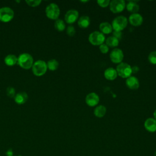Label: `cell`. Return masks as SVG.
<instances>
[{"label": "cell", "instance_id": "obj_31", "mask_svg": "<svg viewBox=\"0 0 156 156\" xmlns=\"http://www.w3.org/2000/svg\"><path fill=\"white\" fill-rule=\"evenodd\" d=\"M113 36L116 38L118 40H120L122 38V32L121 31H116L114 30L113 32Z\"/></svg>", "mask_w": 156, "mask_h": 156}, {"label": "cell", "instance_id": "obj_22", "mask_svg": "<svg viewBox=\"0 0 156 156\" xmlns=\"http://www.w3.org/2000/svg\"><path fill=\"white\" fill-rule=\"evenodd\" d=\"M105 44L108 46H110L111 48H115L118 45L119 40H118L113 36H110L105 40Z\"/></svg>", "mask_w": 156, "mask_h": 156}, {"label": "cell", "instance_id": "obj_16", "mask_svg": "<svg viewBox=\"0 0 156 156\" xmlns=\"http://www.w3.org/2000/svg\"><path fill=\"white\" fill-rule=\"evenodd\" d=\"M117 72L116 69H115L112 67H110L107 68L104 71V77L107 80H113L117 77Z\"/></svg>", "mask_w": 156, "mask_h": 156}, {"label": "cell", "instance_id": "obj_28", "mask_svg": "<svg viewBox=\"0 0 156 156\" xmlns=\"http://www.w3.org/2000/svg\"><path fill=\"white\" fill-rule=\"evenodd\" d=\"M75 33H76V30H75V28L73 26L69 25V26H68V27L66 29V34L69 36H70V37L74 36Z\"/></svg>", "mask_w": 156, "mask_h": 156}, {"label": "cell", "instance_id": "obj_3", "mask_svg": "<svg viewBox=\"0 0 156 156\" xmlns=\"http://www.w3.org/2000/svg\"><path fill=\"white\" fill-rule=\"evenodd\" d=\"M117 74L122 78H128L132 73V67L127 63L121 62L116 66Z\"/></svg>", "mask_w": 156, "mask_h": 156}, {"label": "cell", "instance_id": "obj_33", "mask_svg": "<svg viewBox=\"0 0 156 156\" xmlns=\"http://www.w3.org/2000/svg\"><path fill=\"white\" fill-rule=\"evenodd\" d=\"M154 119L156 120V110L154 112Z\"/></svg>", "mask_w": 156, "mask_h": 156}, {"label": "cell", "instance_id": "obj_9", "mask_svg": "<svg viewBox=\"0 0 156 156\" xmlns=\"http://www.w3.org/2000/svg\"><path fill=\"white\" fill-rule=\"evenodd\" d=\"M110 58L113 63H120L124 58L123 52L119 48H115L111 51L110 54Z\"/></svg>", "mask_w": 156, "mask_h": 156}, {"label": "cell", "instance_id": "obj_18", "mask_svg": "<svg viewBox=\"0 0 156 156\" xmlns=\"http://www.w3.org/2000/svg\"><path fill=\"white\" fill-rule=\"evenodd\" d=\"M99 29L103 34H108L112 32V24L108 22L101 23L99 25Z\"/></svg>", "mask_w": 156, "mask_h": 156}, {"label": "cell", "instance_id": "obj_2", "mask_svg": "<svg viewBox=\"0 0 156 156\" xmlns=\"http://www.w3.org/2000/svg\"><path fill=\"white\" fill-rule=\"evenodd\" d=\"M31 68L33 74L37 76L44 75L48 69L46 63L42 60H38L34 62Z\"/></svg>", "mask_w": 156, "mask_h": 156}, {"label": "cell", "instance_id": "obj_4", "mask_svg": "<svg viewBox=\"0 0 156 156\" xmlns=\"http://www.w3.org/2000/svg\"><path fill=\"white\" fill-rule=\"evenodd\" d=\"M45 13L48 18L56 20L59 16L60 11L57 4L51 3L46 7Z\"/></svg>", "mask_w": 156, "mask_h": 156}, {"label": "cell", "instance_id": "obj_23", "mask_svg": "<svg viewBox=\"0 0 156 156\" xmlns=\"http://www.w3.org/2000/svg\"><path fill=\"white\" fill-rule=\"evenodd\" d=\"M47 68L51 71H55L58 67V62L55 59H51L47 63Z\"/></svg>", "mask_w": 156, "mask_h": 156}, {"label": "cell", "instance_id": "obj_7", "mask_svg": "<svg viewBox=\"0 0 156 156\" xmlns=\"http://www.w3.org/2000/svg\"><path fill=\"white\" fill-rule=\"evenodd\" d=\"M14 17V12L9 7H2L0 8V21L4 23L10 21Z\"/></svg>", "mask_w": 156, "mask_h": 156}, {"label": "cell", "instance_id": "obj_14", "mask_svg": "<svg viewBox=\"0 0 156 156\" xmlns=\"http://www.w3.org/2000/svg\"><path fill=\"white\" fill-rule=\"evenodd\" d=\"M144 127L149 132H154L156 131V120L154 118H147L144 124Z\"/></svg>", "mask_w": 156, "mask_h": 156}, {"label": "cell", "instance_id": "obj_15", "mask_svg": "<svg viewBox=\"0 0 156 156\" xmlns=\"http://www.w3.org/2000/svg\"><path fill=\"white\" fill-rule=\"evenodd\" d=\"M14 99L16 104L21 105L26 102L28 99V95L26 92H19L15 94Z\"/></svg>", "mask_w": 156, "mask_h": 156}, {"label": "cell", "instance_id": "obj_5", "mask_svg": "<svg viewBox=\"0 0 156 156\" xmlns=\"http://www.w3.org/2000/svg\"><path fill=\"white\" fill-rule=\"evenodd\" d=\"M127 19L124 16H118L115 18L112 21V26L114 30L122 31L127 25Z\"/></svg>", "mask_w": 156, "mask_h": 156}, {"label": "cell", "instance_id": "obj_21", "mask_svg": "<svg viewBox=\"0 0 156 156\" xmlns=\"http://www.w3.org/2000/svg\"><path fill=\"white\" fill-rule=\"evenodd\" d=\"M106 111V107L102 105H100L94 108V115L98 118H102L105 115Z\"/></svg>", "mask_w": 156, "mask_h": 156}, {"label": "cell", "instance_id": "obj_29", "mask_svg": "<svg viewBox=\"0 0 156 156\" xmlns=\"http://www.w3.org/2000/svg\"><path fill=\"white\" fill-rule=\"evenodd\" d=\"M110 1L109 0H98L97 1V3L98 5L102 7H106L110 4Z\"/></svg>", "mask_w": 156, "mask_h": 156}, {"label": "cell", "instance_id": "obj_25", "mask_svg": "<svg viewBox=\"0 0 156 156\" xmlns=\"http://www.w3.org/2000/svg\"><path fill=\"white\" fill-rule=\"evenodd\" d=\"M148 60L151 63L156 64V51H152L149 54Z\"/></svg>", "mask_w": 156, "mask_h": 156}, {"label": "cell", "instance_id": "obj_26", "mask_svg": "<svg viewBox=\"0 0 156 156\" xmlns=\"http://www.w3.org/2000/svg\"><path fill=\"white\" fill-rule=\"evenodd\" d=\"M26 2L29 6L37 7L41 4V0H26Z\"/></svg>", "mask_w": 156, "mask_h": 156}, {"label": "cell", "instance_id": "obj_8", "mask_svg": "<svg viewBox=\"0 0 156 156\" xmlns=\"http://www.w3.org/2000/svg\"><path fill=\"white\" fill-rule=\"evenodd\" d=\"M110 10L115 13L123 11L126 7L125 1L123 0H113L110 2Z\"/></svg>", "mask_w": 156, "mask_h": 156}, {"label": "cell", "instance_id": "obj_30", "mask_svg": "<svg viewBox=\"0 0 156 156\" xmlns=\"http://www.w3.org/2000/svg\"><path fill=\"white\" fill-rule=\"evenodd\" d=\"M108 46L105 44L103 43L99 46V50L102 54H106L108 52Z\"/></svg>", "mask_w": 156, "mask_h": 156}, {"label": "cell", "instance_id": "obj_1", "mask_svg": "<svg viewBox=\"0 0 156 156\" xmlns=\"http://www.w3.org/2000/svg\"><path fill=\"white\" fill-rule=\"evenodd\" d=\"M17 63L22 68L29 69L32 68L34 64V58L29 53H22L18 57Z\"/></svg>", "mask_w": 156, "mask_h": 156}, {"label": "cell", "instance_id": "obj_17", "mask_svg": "<svg viewBox=\"0 0 156 156\" xmlns=\"http://www.w3.org/2000/svg\"><path fill=\"white\" fill-rule=\"evenodd\" d=\"M78 26L81 28H87L90 24V19L89 16L87 15H83L80 16L77 21Z\"/></svg>", "mask_w": 156, "mask_h": 156}, {"label": "cell", "instance_id": "obj_27", "mask_svg": "<svg viewBox=\"0 0 156 156\" xmlns=\"http://www.w3.org/2000/svg\"><path fill=\"white\" fill-rule=\"evenodd\" d=\"M6 93H7V96L10 98H14L15 96V90L12 87H9L7 88Z\"/></svg>", "mask_w": 156, "mask_h": 156}, {"label": "cell", "instance_id": "obj_13", "mask_svg": "<svg viewBox=\"0 0 156 156\" xmlns=\"http://www.w3.org/2000/svg\"><path fill=\"white\" fill-rule=\"evenodd\" d=\"M127 87L131 90H136L139 88L140 83L138 79L135 76H130L126 80Z\"/></svg>", "mask_w": 156, "mask_h": 156}, {"label": "cell", "instance_id": "obj_10", "mask_svg": "<svg viewBox=\"0 0 156 156\" xmlns=\"http://www.w3.org/2000/svg\"><path fill=\"white\" fill-rule=\"evenodd\" d=\"M79 12L75 9H71L67 11L65 15V20L68 24H73L78 19Z\"/></svg>", "mask_w": 156, "mask_h": 156}, {"label": "cell", "instance_id": "obj_11", "mask_svg": "<svg viewBox=\"0 0 156 156\" xmlns=\"http://www.w3.org/2000/svg\"><path fill=\"white\" fill-rule=\"evenodd\" d=\"M99 101V98L95 93H90L88 94L85 98V102L88 106L94 107L96 105Z\"/></svg>", "mask_w": 156, "mask_h": 156}, {"label": "cell", "instance_id": "obj_19", "mask_svg": "<svg viewBox=\"0 0 156 156\" xmlns=\"http://www.w3.org/2000/svg\"><path fill=\"white\" fill-rule=\"evenodd\" d=\"M18 57L13 54H8L4 58V62L5 65L9 66H12L17 63Z\"/></svg>", "mask_w": 156, "mask_h": 156}, {"label": "cell", "instance_id": "obj_6", "mask_svg": "<svg viewBox=\"0 0 156 156\" xmlns=\"http://www.w3.org/2000/svg\"><path fill=\"white\" fill-rule=\"evenodd\" d=\"M105 35L99 32V31H94L91 33L88 37V40L91 44L94 46L101 45L104 43L105 41Z\"/></svg>", "mask_w": 156, "mask_h": 156}, {"label": "cell", "instance_id": "obj_20", "mask_svg": "<svg viewBox=\"0 0 156 156\" xmlns=\"http://www.w3.org/2000/svg\"><path fill=\"white\" fill-rule=\"evenodd\" d=\"M126 8L129 12H132L133 13H136L140 9V7L138 4H136V1H132L127 2V4H126Z\"/></svg>", "mask_w": 156, "mask_h": 156}, {"label": "cell", "instance_id": "obj_12", "mask_svg": "<svg viewBox=\"0 0 156 156\" xmlns=\"http://www.w3.org/2000/svg\"><path fill=\"white\" fill-rule=\"evenodd\" d=\"M129 21L130 24H132V26H139L142 24L143 21V16L140 13H132L129 16Z\"/></svg>", "mask_w": 156, "mask_h": 156}, {"label": "cell", "instance_id": "obj_24", "mask_svg": "<svg viewBox=\"0 0 156 156\" xmlns=\"http://www.w3.org/2000/svg\"><path fill=\"white\" fill-rule=\"evenodd\" d=\"M54 27L58 31H63L65 29V22L61 19H57L55 20L54 23Z\"/></svg>", "mask_w": 156, "mask_h": 156}, {"label": "cell", "instance_id": "obj_32", "mask_svg": "<svg viewBox=\"0 0 156 156\" xmlns=\"http://www.w3.org/2000/svg\"><path fill=\"white\" fill-rule=\"evenodd\" d=\"M132 73H136V72L139 70V68H138V67L135 66H133V67L132 68Z\"/></svg>", "mask_w": 156, "mask_h": 156}]
</instances>
